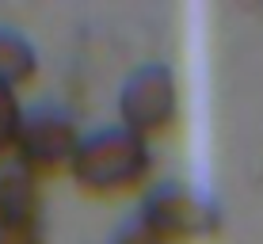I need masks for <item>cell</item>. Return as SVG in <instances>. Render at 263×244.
Instances as JSON below:
<instances>
[{"label":"cell","instance_id":"cell-8","mask_svg":"<svg viewBox=\"0 0 263 244\" xmlns=\"http://www.w3.org/2000/svg\"><path fill=\"white\" fill-rule=\"evenodd\" d=\"M115 244H160V240L153 237V233L145 229L141 221H138V225H126V229L119 233V237H115Z\"/></svg>","mask_w":263,"mask_h":244},{"label":"cell","instance_id":"cell-9","mask_svg":"<svg viewBox=\"0 0 263 244\" xmlns=\"http://www.w3.org/2000/svg\"><path fill=\"white\" fill-rule=\"evenodd\" d=\"M0 244H46V240H42L39 229H4Z\"/></svg>","mask_w":263,"mask_h":244},{"label":"cell","instance_id":"cell-1","mask_svg":"<svg viewBox=\"0 0 263 244\" xmlns=\"http://www.w3.org/2000/svg\"><path fill=\"white\" fill-rule=\"evenodd\" d=\"M149 172H153V157L145 141H138L126 130H103L80 141L69 176L92 198H122V195H138Z\"/></svg>","mask_w":263,"mask_h":244},{"label":"cell","instance_id":"cell-2","mask_svg":"<svg viewBox=\"0 0 263 244\" xmlns=\"http://www.w3.org/2000/svg\"><path fill=\"white\" fill-rule=\"evenodd\" d=\"M122 130L149 145L153 138H164L179 119V88L164 65H149L126 80L119 96Z\"/></svg>","mask_w":263,"mask_h":244},{"label":"cell","instance_id":"cell-4","mask_svg":"<svg viewBox=\"0 0 263 244\" xmlns=\"http://www.w3.org/2000/svg\"><path fill=\"white\" fill-rule=\"evenodd\" d=\"M141 225L160 244H202L214 237L217 214L191 187H160L145 202Z\"/></svg>","mask_w":263,"mask_h":244},{"label":"cell","instance_id":"cell-7","mask_svg":"<svg viewBox=\"0 0 263 244\" xmlns=\"http://www.w3.org/2000/svg\"><path fill=\"white\" fill-rule=\"evenodd\" d=\"M23 107L15 92H0V168H8V160H15V145H20L23 130Z\"/></svg>","mask_w":263,"mask_h":244},{"label":"cell","instance_id":"cell-5","mask_svg":"<svg viewBox=\"0 0 263 244\" xmlns=\"http://www.w3.org/2000/svg\"><path fill=\"white\" fill-rule=\"evenodd\" d=\"M42 218V183L23 168H0V233L4 229H39Z\"/></svg>","mask_w":263,"mask_h":244},{"label":"cell","instance_id":"cell-6","mask_svg":"<svg viewBox=\"0 0 263 244\" xmlns=\"http://www.w3.org/2000/svg\"><path fill=\"white\" fill-rule=\"evenodd\" d=\"M39 73V53L23 34L0 27V92H20Z\"/></svg>","mask_w":263,"mask_h":244},{"label":"cell","instance_id":"cell-3","mask_svg":"<svg viewBox=\"0 0 263 244\" xmlns=\"http://www.w3.org/2000/svg\"><path fill=\"white\" fill-rule=\"evenodd\" d=\"M80 141H84L80 130L61 111H34L23 119L20 145H15V168H23L39 183L58 179L72 168Z\"/></svg>","mask_w":263,"mask_h":244}]
</instances>
